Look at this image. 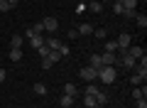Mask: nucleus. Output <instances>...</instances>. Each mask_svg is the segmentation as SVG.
Instances as JSON below:
<instances>
[{
    "label": "nucleus",
    "mask_w": 147,
    "mask_h": 108,
    "mask_svg": "<svg viewBox=\"0 0 147 108\" xmlns=\"http://www.w3.org/2000/svg\"><path fill=\"white\" fill-rule=\"evenodd\" d=\"M115 76H118V74H115V67H100V69H98V79H100L103 84H113V81H115Z\"/></svg>",
    "instance_id": "nucleus-1"
},
{
    "label": "nucleus",
    "mask_w": 147,
    "mask_h": 108,
    "mask_svg": "<svg viewBox=\"0 0 147 108\" xmlns=\"http://www.w3.org/2000/svg\"><path fill=\"white\" fill-rule=\"evenodd\" d=\"M147 81V69L145 67H135V74L130 76V84L132 86H140V84Z\"/></svg>",
    "instance_id": "nucleus-2"
},
{
    "label": "nucleus",
    "mask_w": 147,
    "mask_h": 108,
    "mask_svg": "<svg viewBox=\"0 0 147 108\" xmlns=\"http://www.w3.org/2000/svg\"><path fill=\"white\" fill-rule=\"evenodd\" d=\"M79 76L84 79V81H96V79H98V71H96L93 67H81V71H79Z\"/></svg>",
    "instance_id": "nucleus-3"
},
{
    "label": "nucleus",
    "mask_w": 147,
    "mask_h": 108,
    "mask_svg": "<svg viewBox=\"0 0 147 108\" xmlns=\"http://www.w3.org/2000/svg\"><path fill=\"white\" fill-rule=\"evenodd\" d=\"M115 42H118V52H125V49H127V47H132V37H130V35H127V32H123V35H120V37H118V39H115Z\"/></svg>",
    "instance_id": "nucleus-4"
},
{
    "label": "nucleus",
    "mask_w": 147,
    "mask_h": 108,
    "mask_svg": "<svg viewBox=\"0 0 147 108\" xmlns=\"http://www.w3.org/2000/svg\"><path fill=\"white\" fill-rule=\"evenodd\" d=\"M42 27H44V32H57L59 30V20H57V17H44Z\"/></svg>",
    "instance_id": "nucleus-5"
},
{
    "label": "nucleus",
    "mask_w": 147,
    "mask_h": 108,
    "mask_svg": "<svg viewBox=\"0 0 147 108\" xmlns=\"http://www.w3.org/2000/svg\"><path fill=\"white\" fill-rule=\"evenodd\" d=\"M120 64H123L125 69H135V67H137V59H132L127 52H120Z\"/></svg>",
    "instance_id": "nucleus-6"
},
{
    "label": "nucleus",
    "mask_w": 147,
    "mask_h": 108,
    "mask_svg": "<svg viewBox=\"0 0 147 108\" xmlns=\"http://www.w3.org/2000/svg\"><path fill=\"white\" fill-rule=\"evenodd\" d=\"M100 62H103V67H115L118 57L113 54V52H103V54H100Z\"/></svg>",
    "instance_id": "nucleus-7"
},
{
    "label": "nucleus",
    "mask_w": 147,
    "mask_h": 108,
    "mask_svg": "<svg viewBox=\"0 0 147 108\" xmlns=\"http://www.w3.org/2000/svg\"><path fill=\"white\" fill-rule=\"evenodd\" d=\"M59 103H61V108H74V106H76V98H74V96H66V93H64Z\"/></svg>",
    "instance_id": "nucleus-8"
},
{
    "label": "nucleus",
    "mask_w": 147,
    "mask_h": 108,
    "mask_svg": "<svg viewBox=\"0 0 147 108\" xmlns=\"http://www.w3.org/2000/svg\"><path fill=\"white\" fill-rule=\"evenodd\" d=\"M86 10H91V12H103V3H98V0H93V3H86Z\"/></svg>",
    "instance_id": "nucleus-9"
},
{
    "label": "nucleus",
    "mask_w": 147,
    "mask_h": 108,
    "mask_svg": "<svg viewBox=\"0 0 147 108\" xmlns=\"http://www.w3.org/2000/svg\"><path fill=\"white\" fill-rule=\"evenodd\" d=\"M125 52H127V54H130L132 59H140L142 54H145V49H142V47H127Z\"/></svg>",
    "instance_id": "nucleus-10"
},
{
    "label": "nucleus",
    "mask_w": 147,
    "mask_h": 108,
    "mask_svg": "<svg viewBox=\"0 0 147 108\" xmlns=\"http://www.w3.org/2000/svg\"><path fill=\"white\" fill-rule=\"evenodd\" d=\"M30 44H32V49H39V47H44V37H42V35L30 37Z\"/></svg>",
    "instance_id": "nucleus-11"
},
{
    "label": "nucleus",
    "mask_w": 147,
    "mask_h": 108,
    "mask_svg": "<svg viewBox=\"0 0 147 108\" xmlns=\"http://www.w3.org/2000/svg\"><path fill=\"white\" fill-rule=\"evenodd\" d=\"M147 96V86L145 84H142V88L140 86H135V91H132V98H135V101H140V98H145Z\"/></svg>",
    "instance_id": "nucleus-12"
},
{
    "label": "nucleus",
    "mask_w": 147,
    "mask_h": 108,
    "mask_svg": "<svg viewBox=\"0 0 147 108\" xmlns=\"http://www.w3.org/2000/svg\"><path fill=\"white\" fill-rule=\"evenodd\" d=\"M22 54H25L22 49H17V47H10V54H7V57H10L12 62H20V59H22Z\"/></svg>",
    "instance_id": "nucleus-13"
},
{
    "label": "nucleus",
    "mask_w": 147,
    "mask_h": 108,
    "mask_svg": "<svg viewBox=\"0 0 147 108\" xmlns=\"http://www.w3.org/2000/svg\"><path fill=\"white\" fill-rule=\"evenodd\" d=\"M76 32H79V37H81V35H93V27H91L88 22H84V25L76 27Z\"/></svg>",
    "instance_id": "nucleus-14"
},
{
    "label": "nucleus",
    "mask_w": 147,
    "mask_h": 108,
    "mask_svg": "<svg viewBox=\"0 0 147 108\" xmlns=\"http://www.w3.org/2000/svg\"><path fill=\"white\" fill-rule=\"evenodd\" d=\"M44 44H47V49H49V52H57V49H59V44H61V42H59L57 37H49V39L44 42Z\"/></svg>",
    "instance_id": "nucleus-15"
},
{
    "label": "nucleus",
    "mask_w": 147,
    "mask_h": 108,
    "mask_svg": "<svg viewBox=\"0 0 147 108\" xmlns=\"http://www.w3.org/2000/svg\"><path fill=\"white\" fill-rule=\"evenodd\" d=\"M64 93H66V96H74V98H76V96H79V88L74 86V84H64Z\"/></svg>",
    "instance_id": "nucleus-16"
},
{
    "label": "nucleus",
    "mask_w": 147,
    "mask_h": 108,
    "mask_svg": "<svg viewBox=\"0 0 147 108\" xmlns=\"http://www.w3.org/2000/svg\"><path fill=\"white\" fill-rule=\"evenodd\" d=\"M88 67H93L96 71L103 67V62H100V54H91V64H88Z\"/></svg>",
    "instance_id": "nucleus-17"
},
{
    "label": "nucleus",
    "mask_w": 147,
    "mask_h": 108,
    "mask_svg": "<svg viewBox=\"0 0 147 108\" xmlns=\"http://www.w3.org/2000/svg\"><path fill=\"white\" fill-rule=\"evenodd\" d=\"M22 42H25V37H22V35H12L10 47H17V49H22Z\"/></svg>",
    "instance_id": "nucleus-18"
},
{
    "label": "nucleus",
    "mask_w": 147,
    "mask_h": 108,
    "mask_svg": "<svg viewBox=\"0 0 147 108\" xmlns=\"http://www.w3.org/2000/svg\"><path fill=\"white\" fill-rule=\"evenodd\" d=\"M98 91H100V88H98V86H96V84H93V81H91V84H88V86H86V91H84V96H96V93H98Z\"/></svg>",
    "instance_id": "nucleus-19"
},
{
    "label": "nucleus",
    "mask_w": 147,
    "mask_h": 108,
    "mask_svg": "<svg viewBox=\"0 0 147 108\" xmlns=\"http://www.w3.org/2000/svg\"><path fill=\"white\" fill-rule=\"evenodd\" d=\"M96 96H84V108H96Z\"/></svg>",
    "instance_id": "nucleus-20"
},
{
    "label": "nucleus",
    "mask_w": 147,
    "mask_h": 108,
    "mask_svg": "<svg viewBox=\"0 0 147 108\" xmlns=\"http://www.w3.org/2000/svg\"><path fill=\"white\" fill-rule=\"evenodd\" d=\"M34 93H37V96H47V86H44L42 81H37L34 84Z\"/></svg>",
    "instance_id": "nucleus-21"
},
{
    "label": "nucleus",
    "mask_w": 147,
    "mask_h": 108,
    "mask_svg": "<svg viewBox=\"0 0 147 108\" xmlns=\"http://www.w3.org/2000/svg\"><path fill=\"white\" fill-rule=\"evenodd\" d=\"M105 52H113V54H118V42H115V39H108V42H105Z\"/></svg>",
    "instance_id": "nucleus-22"
},
{
    "label": "nucleus",
    "mask_w": 147,
    "mask_h": 108,
    "mask_svg": "<svg viewBox=\"0 0 147 108\" xmlns=\"http://www.w3.org/2000/svg\"><path fill=\"white\" fill-rule=\"evenodd\" d=\"M96 103H98V106H105V103H108V93L98 91V93H96Z\"/></svg>",
    "instance_id": "nucleus-23"
},
{
    "label": "nucleus",
    "mask_w": 147,
    "mask_h": 108,
    "mask_svg": "<svg viewBox=\"0 0 147 108\" xmlns=\"http://www.w3.org/2000/svg\"><path fill=\"white\" fill-rule=\"evenodd\" d=\"M123 3V10H135L137 7V0H120Z\"/></svg>",
    "instance_id": "nucleus-24"
},
{
    "label": "nucleus",
    "mask_w": 147,
    "mask_h": 108,
    "mask_svg": "<svg viewBox=\"0 0 147 108\" xmlns=\"http://www.w3.org/2000/svg\"><path fill=\"white\" fill-rule=\"evenodd\" d=\"M135 22H137V27H140V30H145V27H147V15H137Z\"/></svg>",
    "instance_id": "nucleus-25"
},
{
    "label": "nucleus",
    "mask_w": 147,
    "mask_h": 108,
    "mask_svg": "<svg viewBox=\"0 0 147 108\" xmlns=\"http://www.w3.org/2000/svg\"><path fill=\"white\" fill-rule=\"evenodd\" d=\"M93 35L98 37V39H105V37H108V32H105V27H98V30H93Z\"/></svg>",
    "instance_id": "nucleus-26"
},
{
    "label": "nucleus",
    "mask_w": 147,
    "mask_h": 108,
    "mask_svg": "<svg viewBox=\"0 0 147 108\" xmlns=\"http://www.w3.org/2000/svg\"><path fill=\"white\" fill-rule=\"evenodd\" d=\"M120 15H123V17H127V20H135V17H137V10H123Z\"/></svg>",
    "instance_id": "nucleus-27"
},
{
    "label": "nucleus",
    "mask_w": 147,
    "mask_h": 108,
    "mask_svg": "<svg viewBox=\"0 0 147 108\" xmlns=\"http://www.w3.org/2000/svg\"><path fill=\"white\" fill-rule=\"evenodd\" d=\"M113 12H115V15L123 12V3H120V0H113Z\"/></svg>",
    "instance_id": "nucleus-28"
},
{
    "label": "nucleus",
    "mask_w": 147,
    "mask_h": 108,
    "mask_svg": "<svg viewBox=\"0 0 147 108\" xmlns=\"http://www.w3.org/2000/svg\"><path fill=\"white\" fill-rule=\"evenodd\" d=\"M52 67H54L52 59H49V57H42V69H52Z\"/></svg>",
    "instance_id": "nucleus-29"
},
{
    "label": "nucleus",
    "mask_w": 147,
    "mask_h": 108,
    "mask_svg": "<svg viewBox=\"0 0 147 108\" xmlns=\"http://www.w3.org/2000/svg\"><path fill=\"white\" fill-rule=\"evenodd\" d=\"M57 52L61 54V59H64V57H69V47H66V44H59V49H57Z\"/></svg>",
    "instance_id": "nucleus-30"
},
{
    "label": "nucleus",
    "mask_w": 147,
    "mask_h": 108,
    "mask_svg": "<svg viewBox=\"0 0 147 108\" xmlns=\"http://www.w3.org/2000/svg\"><path fill=\"white\" fill-rule=\"evenodd\" d=\"M32 32H34V35H42V32H44L42 22H37V25H32Z\"/></svg>",
    "instance_id": "nucleus-31"
},
{
    "label": "nucleus",
    "mask_w": 147,
    "mask_h": 108,
    "mask_svg": "<svg viewBox=\"0 0 147 108\" xmlns=\"http://www.w3.org/2000/svg\"><path fill=\"white\" fill-rule=\"evenodd\" d=\"M47 57H49V59H52V62H54V64H57V62H59V59H61V54H59V52H49Z\"/></svg>",
    "instance_id": "nucleus-32"
},
{
    "label": "nucleus",
    "mask_w": 147,
    "mask_h": 108,
    "mask_svg": "<svg viewBox=\"0 0 147 108\" xmlns=\"http://www.w3.org/2000/svg\"><path fill=\"white\" fill-rule=\"evenodd\" d=\"M10 10V3H7V0H0V12H7Z\"/></svg>",
    "instance_id": "nucleus-33"
},
{
    "label": "nucleus",
    "mask_w": 147,
    "mask_h": 108,
    "mask_svg": "<svg viewBox=\"0 0 147 108\" xmlns=\"http://www.w3.org/2000/svg\"><path fill=\"white\" fill-rule=\"evenodd\" d=\"M66 37H69V39H76V37H79V32H76V30H69Z\"/></svg>",
    "instance_id": "nucleus-34"
},
{
    "label": "nucleus",
    "mask_w": 147,
    "mask_h": 108,
    "mask_svg": "<svg viewBox=\"0 0 147 108\" xmlns=\"http://www.w3.org/2000/svg\"><path fill=\"white\" fill-rule=\"evenodd\" d=\"M37 52H39V54H42V57H47V54H49V49H47V44H44V47H39V49H37Z\"/></svg>",
    "instance_id": "nucleus-35"
},
{
    "label": "nucleus",
    "mask_w": 147,
    "mask_h": 108,
    "mask_svg": "<svg viewBox=\"0 0 147 108\" xmlns=\"http://www.w3.org/2000/svg\"><path fill=\"white\" fill-rule=\"evenodd\" d=\"M135 106H137V108H147V101H145V98H140V101H137Z\"/></svg>",
    "instance_id": "nucleus-36"
},
{
    "label": "nucleus",
    "mask_w": 147,
    "mask_h": 108,
    "mask_svg": "<svg viewBox=\"0 0 147 108\" xmlns=\"http://www.w3.org/2000/svg\"><path fill=\"white\" fill-rule=\"evenodd\" d=\"M5 76H7V74H5V69H0V84L5 81Z\"/></svg>",
    "instance_id": "nucleus-37"
},
{
    "label": "nucleus",
    "mask_w": 147,
    "mask_h": 108,
    "mask_svg": "<svg viewBox=\"0 0 147 108\" xmlns=\"http://www.w3.org/2000/svg\"><path fill=\"white\" fill-rule=\"evenodd\" d=\"M7 3H10V7H15L17 3H20V0H7Z\"/></svg>",
    "instance_id": "nucleus-38"
},
{
    "label": "nucleus",
    "mask_w": 147,
    "mask_h": 108,
    "mask_svg": "<svg viewBox=\"0 0 147 108\" xmlns=\"http://www.w3.org/2000/svg\"><path fill=\"white\" fill-rule=\"evenodd\" d=\"M98 3H103V5H105V3H110V0H98Z\"/></svg>",
    "instance_id": "nucleus-39"
},
{
    "label": "nucleus",
    "mask_w": 147,
    "mask_h": 108,
    "mask_svg": "<svg viewBox=\"0 0 147 108\" xmlns=\"http://www.w3.org/2000/svg\"><path fill=\"white\" fill-rule=\"evenodd\" d=\"M74 108H84V106H74Z\"/></svg>",
    "instance_id": "nucleus-40"
},
{
    "label": "nucleus",
    "mask_w": 147,
    "mask_h": 108,
    "mask_svg": "<svg viewBox=\"0 0 147 108\" xmlns=\"http://www.w3.org/2000/svg\"><path fill=\"white\" fill-rule=\"evenodd\" d=\"M86 3H93V0H86Z\"/></svg>",
    "instance_id": "nucleus-41"
},
{
    "label": "nucleus",
    "mask_w": 147,
    "mask_h": 108,
    "mask_svg": "<svg viewBox=\"0 0 147 108\" xmlns=\"http://www.w3.org/2000/svg\"><path fill=\"white\" fill-rule=\"evenodd\" d=\"M79 3H86V0H79Z\"/></svg>",
    "instance_id": "nucleus-42"
}]
</instances>
